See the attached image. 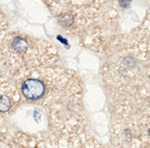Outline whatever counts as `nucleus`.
I'll list each match as a JSON object with an SVG mask.
<instances>
[{
  "instance_id": "nucleus-1",
  "label": "nucleus",
  "mask_w": 150,
  "mask_h": 148,
  "mask_svg": "<svg viewBox=\"0 0 150 148\" xmlns=\"http://www.w3.org/2000/svg\"><path fill=\"white\" fill-rule=\"evenodd\" d=\"M45 86L40 80L37 79H28L22 85V93L27 99L36 100L44 94Z\"/></svg>"
},
{
  "instance_id": "nucleus-2",
  "label": "nucleus",
  "mask_w": 150,
  "mask_h": 148,
  "mask_svg": "<svg viewBox=\"0 0 150 148\" xmlns=\"http://www.w3.org/2000/svg\"><path fill=\"white\" fill-rule=\"evenodd\" d=\"M12 48H13L14 51L18 52V53H22L24 51H26L28 48V43L25 39L21 37H15L12 41Z\"/></svg>"
},
{
  "instance_id": "nucleus-3",
  "label": "nucleus",
  "mask_w": 150,
  "mask_h": 148,
  "mask_svg": "<svg viewBox=\"0 0 150 148\" xmlns=\"http://www.w3.org/2000/svg\"><path fill=\"white\" fill-rule=\"evenodd\" d=\"M11 106V102L8 97L6 96H0V112H6L9 110Z\"/></svg>"
},
{
  "instance_id": "nucleus-4",
  "label": "nucleus",
  "mask_w": 150,
  "mask_h": 148,
  "mask_svg": "<svg viewBox=\"0 0 150 148\" xmlns=\"http://www.w3.org/2000/svg\"><path fill=\"white\" fill-rule=\"evenodd\" d=\"M149 134H150V130H149Z\"/></svg>"
}]
</instances>
